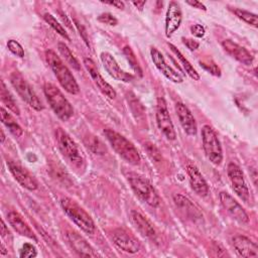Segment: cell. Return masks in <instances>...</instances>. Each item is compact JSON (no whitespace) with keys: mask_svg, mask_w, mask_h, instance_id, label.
I'll use <instances>...</instances> for the list:
<instances>
[{"mask_svg":"<svg viewBox=\"0 0 258 258\" xmlns=\"http://www.w3.org/2000/svg\"><path fill=\"white\" fill-rule=\"evenodd\" d=\"M7 164L11 173L13 174L15 179L20 183L21 186L25 187L28 190L37 189L38 183L36 179L25 168H23L21 165L12 161H8Z\"/></svg>","mask_w":258,"mask_h":258,"instance_id":"obj_17","label":"cell"},{"mask_svg":"<svg viewBox=\"0 0 258 258\" xmlns=\"http://www.w3.org/2000/svg\"><path fill=\"white\" fill-rule=\"evenodd\" d=\"M57 49L59 53L63 56V58L75 69V70H80L81 64L79 60L76 58V56L73 54V52L70 50V48L63 43V42H58L57 44Z\"/></svg>","mask_w":258,"mask_h":258,"instance_id":"obj_29","label":"cell"},{"mask_svg":"<svg viewBox=\"0 0 258 258\" xmlns=\"http://www.w3.org/2000/svg\"><path fill=\"white\" fill-rule=\"evenodd\" d=\"M182 42L186 45V47L189 50H196L199 47V42L194 40V39H189V38H182Z\"/></svg>","mask_w":258,"mask_h":258,"instance_id":"obj_40","label":"cell"},{"mask_svg":"<svg viewBox=\"0 0 258 258\" xmlns=\"http://www.w3.org/2000/svg\"><path fill=\"white\" fill-rule=\"evenodd\" d=\"M182 20V13L179 5L171 1L168 5L166 16H165V35L167 37H170L179 27Z\"/></svg>","mask_w":258,"mask_h":258,"instance_id":"obj_16","label":"cell"},{"mask_svg":"<svg viewBox=\"0 0 258 258\" xmlns=\"http://www.w3.org/2000/svg\"><path fill=\"white\" fill-rule=\"evenodd\" d=\"M186 4L192 6L194 8H198V9H202V10H207L206 6L202 2H200V1H196V0L195 1H186Z\"/></svg>","mask_w":258,"mask_h":258,"instance_id":"obj_42","label":"cell"},{"mask_svg":"<svg viewBox=\"0 0 258 258\" xmlns=\"http://www.w3.org/2000/svg\"><path fill=\"white\" fill-rule=\"evenodd\" d=\"M173 202L176 205V207L188 218H190L192 220L203 218L202 213L195 207V205L187 198H185L181 195H174Z\"/></svg>","mask_w":258,"mask_h":258,"instance_id":"obj_24","label":"cell"},{"mask_svg":"<svg viewBox=\"0 0 258 258\" xmlns=\"http://www.w3.org/2000/svg\"><path fill=\"white\" fill-rule=\"evenodd\" d=\"M150 54L153 63L165 78H167L169 81L173 83H181L183 81L182 77L175 70H173L170 66L166 63L162 53L157 48L151 47Z\"/></svg>","mask_w":258,"mask_h":258,"instance_id":"obj_15","label":"cell"},{"mask_svg":"<svg viewBox=\"0 0 258 258\" xmlns=\"http://www.w3.org/2000/svg\"><path fill=\"white\" fill-rule=\"evenodd\" d=\"M10 82L21 99L24 100L31 108L36 111H41L43 109L42 104L33 91L32 87L19 72H13L10 75Z\"/></svg>","mask_w":258,"mask_h":258,"instance_id":"obj_8","label":"cell"},{"mask_svg":"<svg viewBox=\"0 0 258 258\" xmlns=\"http://www.w3.org/2000/svg\"><path fill=\"white\" fill-rule=\"evenodd\" d=\"M60 206L67 216L81 230L87 234H93L95 232L96 226L93 219L78 203L70 198H62L60 200Z\"/></svg>","mask_w":258,"mask_h":258,"instance_id":"obj_4","label":"cell"},{"mask_svg":"<svg viewBox=\"0 0 258 258\" xmlns=\"http://www.w3.org/2000/svg\"><path fill=\"white\" fill-rule=\"evenodd\" d=\"M227 172L229 179L232 184L233 190L237 194V196L243 200L245 203L249 202V189L247 187V184L244 179L243 172L241 168L234 162H231L228 164Z\"/></svg>","mask_w":258,"mask_h":258,"instance_id":"obj_10","label":"cell"},{"mask_svg":"<svg viewBox=\"0 0 258 258\" xmlns=\"http://www.w3.org/2000/svg\"><path fill=\"white\" fill-rule=\"evenodd\" d=\"M131 220L136 227V229L145 237H154L155 236V230L151 223L144 217L141 213L137 211L131 212Z\"/></svg>","mask_w":258,"mask_h":258,"instance_id":"obj_25","label":"cell"},{"mask_svg":"<svg viewBox=\"0 0 258 258\" xmlns=\"http://www.w3.org/2000/svg\"><path fill=\"white\" fill-rule=\"evenodd\" d=\"M104 134L115 152L125 161L132 165H137L140 162L139 152L132 142L112 129H105Z\"/></svg>","mask_w":258,"mask_h":258,"instance_id":"obj_2","label":"cell"},{"mask_svg":"<svg viewBox=\"0 0 258 258\" xmlns=\"http://www.w3.org/2000/svg\"><path fill=\"white\" fill-rule=\"evenodd\" d=\"M85 143L95 154H104L106 152L105 145L96 136L87 137V139H85Z\"/></svg>","mask_w":258,"mask_h":258,"instance_id":"obj_32","label":"cell"},{"mask_svg":"<svg viewBox=\"0 0 258 258\" xmlns=\"http://www.w3.org/2000/svg\"><path fill=\"white\" fill-rule=\"evenodd\" d=\"M7 219H8V222H9L10 226L19 235L36 241V237L33 234L32 230L29 228V226L25 223V221L22 219V217L17 212H14V211L9 212L8 215H7Z\"/></svg>","mask_w":258,"mask_h":258,"instance_id":"obj_23","label":"cell"},{"mask_svg":"<svg viewBox=\"0 0 258 258\" xmlns=\"http://www.w3.org/2000/svg\"><path fill=\"white\" fill-rule=\"evenodd\" d=\"M175 112L177 114L180 125L184 130V132L190 136L196 135L198 131L197 122L191 112L188 110V108L184 104L178 102L175 104Z\"/></svg>","mask_w":258,"mask_h":258,"instance_id":"obj_19","label":"cell"},{"mask_svg":"<svg viewBox=\"0 0 258 258\" xmlns=\"http://www.w3.org/2000/svg\"><path fill=\"white\" fill-rule=\"evenodd\" d=\"M169 48L171 49V51L175 54V56L177 57V59L179 60V62L181 63L182 68L184 69L185 73L195 81H199L200 80V75L197 73V71L194 69V67L190 64V62L183 56V54L171 43H168Z\"/></svg>","mask_w":258,"mask_h":258,"instance_id":"obj_26","label":"cell"},{"mask_svg":"<svg viewBox=\"0 0 258 258\" xmlns=\"http://www.w3.org/2000/svg\"><path fill=\"white\" fill-rule=\"evenodd\" d=\"M105 4L115 6L118 9H123L124 8V3L122 1H109V2H105Z\"/></svg>","mask_w":258,"mask_h":258,"instance_id":"obj_43","label":"cell"},{"mask_svg":"<svg viewBox=\"0 0 258 258\" xmlns=\"http://www.w3.org/2000/svg\"><path fill=\"white\" fill-rule=\"evenodd\" d=\"M232 243L239 256H242V257L258 256V247L249 238L242 235H237L233 237Z\"/></svg>","mask_w":258,"mask_h":258,"instance_id":"obj_21","label":"cell"},{"mask_svg":"<svg viewBox=\"0 0 258 258\" xmlns=\"http://www.w3.org/2000/svg\"><path fill=\"white\" fill-rule=\"evenodd\" d=\"M37 255L35 247L30 243H24L22 249L20 250V257H35Z\"/></svg>","mask_w":258,"mask_h":258,"instance_id":"obj_37","label":"cell"},{"mask_svg":"<svg viewBox=\"0 0 258 258\" xmlns=\"http://www.w3.org/2000/svg\"><path fill=\"white\" fill-rule=\"evenodd\" d=\"M84 66L87 69V71L89 72L91 78L93 79L94 83L96 84V86L98 87V89L109 99H115L116 98V91L113 89V87L107 83L104 78L101 76V74L99 73L96 63L93 61V59L86 57L84 58Z\"/></svg>","mask_w":258,"mask_h":258,"instance_id":"obj_11","label":"cell"},{"mask_svg":"<svg viewBox=\"0 0 258 258\" xmlns=\"http://www.w3.org/2000/svg\"><path fill=\"white\" fill-rule=\"evenodd\" d=\"M144 148L147 151V154L151 157V159H153L155 161H160L161 154H160L159 150L157 149V147L154 144H152V143H145L144 144Z\"/></svg>","mask_w":258,"mask_h":258,"instance_id":"obj_36","label":"cell"},{"mask_svg":"<svg viewBox=\"0 0 258 258\" xmlns=\"http://www.w3.org/2000/svg\"><path fill=\"white\" fill-rule=\"evenodd\" d=\"M45 58L48 66L54 73V76L56 77L60 86L72 95L79 94L80 87L75 77L68 69V67L62 62L59 56H57L53 50L48 49L45 51Z\"/></svg>","mask_w":258,"mask_h":258,"instance_id":"obj_1","label":"cell"},{"mask_svg":"<svg viewBox=\"0 0 258 258\" xmlns=\"http://www.w3.org/2000/svg\"><path fill=\"white\" fill-rule=\"evenodd\" d=\"M112 240L118 248L128 253H136L140 249L139 242L123 229L114 230Z\"/></svg>","mask_w":258,"mask_h":258,"instance_id":"obj_14","label":"cell"},{"mask_svg":"<svg viewBox=\"0 0 258 258\" xmlns=\"http://www.w3.org/2000/svg\"><path fill=\"white\" fill-rule=\"evenodd\" d=\"M203 147L208 159L218 165L223 160V150L217 133L210 125H204L202 128Z\"/></svg>","mask_w":258,"mask_h":258,"instance_id":"obj_7","label":"cell"},{"mask_svg":"<svg viewBox=\"0 0 258 258\" xmlns=\"http://www.w3.org/2000/svg\"><path fill=\"white\" fill-rule=\"evenodd\" d=\"M234 12V14L242 19L243 21H245L246 23L250 24V25H253L254 27H257V23H258V18H257V15L254 14V13H251L249 11H246V10H243V9H239V8H235L232 10Z\"/></svg>","mask_w":258,"mask_h":258,"instance_id":"obj_31","label":"cell"},{"mask_svg":"<svg viewBox=\"0 0 258 258\" xmlns=\"http://www.w3.org/2000/svg\"><path fill=\"white\" fill-rule=\"evenodd\" d=\"M43 19H44V21H45L54 31H56V32H57L59 35H61L63 38L70 40V36L68 35L66 29L61 26V24H60L50 13H45V14L43 15Z\"/></svg>","mask_w":258,"mask_h":258,"instance_id":"obj_30","label":"cell"},{"mask_svg":"<svg viewBox=\"0 0 258 258\" xmlns=\"http://www.w3.org/2000/svg\"><path fill=\"white\" fill-rule=\"evenodd\" d=\"M128 181L131 188L140 200L153 208L159 206L160 199L151 183L146 178L136 173H129Z\"/></svg>","mask_w":258,"mask_h":258,"instance_id":"obj_6","label":"cell"},{"mask_svg":"<svg viewBox=\"0 0 258 258\" xmlns=\"http://www.w3.org/2000/svg\"><path fill=\"white\" fill-rule=\"evenodd\" d=\"M43 92L46 100L54 114L62 121H68L74 114L71 103L63 96L61 91L51 83H45Z\"/></svg>","mask_w":258,"mask_h":258,"instance_id":"obj_3","label":"cell"},{"mask_svg":"<svg viewBox=\"0 0 258 258\" xmlns=\"http://www.w3.org/2000/svg\"><path fill=\"white\" fill-rule=\"evenodd\" d=\"M220 201L222 206L236 221H238L241 224H246L249 222V217L245 212V210L229 194L224 191L220 192Z\"/></svg>","mask_w":258,"mask_h":258,"instance_id":"obj_13","label":"cell"},{"mask_svg":"<svg viewBox=\"0 0 258 258\" xmlns=\"http://www.w3.org/2000/svg\"><path fill=\"white\" fill-rule=\"evenodd\" d=\"M55 138L58 148L68 161L76 168L83 169L85 167V158L77 143L61 128L55 130Z\"/></svg>","mask_w":258,"mask_h":258,"instance_id":"obj_5","label":"cell"},{"mask_svg":"<svg viewBox=\"0 0 258 258\" xmlns=\"http://www.w3.org/2000/svg\"><path fill=\"white\" fill-rule=\"evenodd\" d=\"M67 239L73 249L80 255V256H87V257H96L97 254L95 253L94 249L91 245L78 233L76 232H68Z\"/></svg>","mask_w":258,"mask_h":258,"instance_id":"obj_22","label":"cell"},{"mask_svg":"<svg viewBox=\"0 0 258 258\" xmlns=\"http://www.w3.org/2000/svg\"><path fill=\"white\" fill-rule=\"evenodd\" d=\"M98 20L104 24H108V25H111V26H114L118 23V20L115 16H113V14L111 13H102L98 16Z\"/></svg>","mask_w":258,"mask_h":258,"instance_id":"obj_38","label":"cell"},{"mask_svg":"<svg viewBox=\"0 0 258 258\" xmlns=\"http://www.w3.org/2000/svg\"><path fill=\"white\" fill-rule=\"evenodd\" d=\"M0 96H1V100L3 102V104L14 114L19 115L20 114V110L14 100V98L12 97V95L10 94V92L7 90L5 84L3 81L0 82Z\"/></svg>","mask_w":258,"mask_h":258,"instance_id":"obj_28","label":"cell"},{"mask_svg":"<svg viewBox=\"0 0 258 258\" xmlns=\"http://www.w3.org/2000/svg\"><path fill=\"white\" fill-rule=\"evenodd\" d=\"M145 1H141V2H133V5L135 6V7H137L140 11L143 9V6L145 5Z\"/></svg>","mask_w":258,"mask_h":258,"instance_id":"obj_45","label":"cell"},{"mask_svg":"<svg viewBox=\"0 0 258 258\" xmlns=\"http://www.w3.org/2000/svg\"><path fill=\"white\" fill-rule=\"evenodd\" d=\"M0 111H1V120H2V123L9 129V131H10L15 137L21 136L22 133H23V130H22V128L19 126V124L15 121V119H14L3 107H1Z\"/></svg>","mask_w":258,"mask_h":258,"instance_id":"obj_27","label":"cell"},{"mask_svg":"<svg viewBox=\"0 0 258 258\" xmlns=\"http://www.w3.org/2000/svg\"><path fill=\"white\" fill-rule=\"evenodd\" d=\"M0 133H1V143H4V140H5V134H4V131L1 129V130H0Z\"/></svg>","mask_w":258,"mask_h":258,"instance_id":"obj_46","label":"cell"},{"mask_svg":"<svg viewBox=\"0 0 258 258\" xmlns=\"http://www.w3.org/2000/svg\"><path fill=\"white\" fill-rule=\"evenodd\" d=\"M75 21V24H76V26H77V28H78V30L80 31V34L82 35V37H83V39H84V41L87 43V45L89 46L90 44H89V41H88V37H87V32H86V29L84 28V26L79 22V21H77V20H74Z\"/></svg>","mask_w":258,"mask_h":258,"instance_id":"obj_41","label":"cell"},{"mask_svg":"<svg viewBox=\"0 0 258 258\" xmlns=\"http://www.w3.org/2000/svg\"><path fill=\"white\" fill-rule=\"evenodd\" d=\"M222 46L228 54H230L232 57H234L241 63H243L245 66L252 64L253 56L245 47L239 45L238 43H236L230 39L223 40Z\"/></svg>","mask_w":258,"mask_h":258,"instance_id":"obj_18","label":"cell"},{"mask_svg":"<svg viewBox=\"0 0 258 258\" xmlns=\"http://www.w3.org/2000/svg\"><path fill=\"white\" fill-rule=\"evenodd\" d=\"M190 32H191V34L194 36L201 38V37H203L205 35L206 31H205V28H204L203 25H201V24H194V25L190 26Z\"/></svg>","mask_w":258,"mask_h":258,"instance_id":"obj_39","label":"cell"},{"mask_svg":"<svg viewBox=\"0 0 258 258\" xmlns=\"http://www.w3.org/2000/svg\"><path fill=\"white\" fill-rule=\"evenodd\" d=\"M123 53H124V55L126 56V58H127L129 64H130L131 68L133 69V71H134L136 74H138L139 77H142V70H141V68H140V66H139V63H138V61H137V58H136V56H135L133 50L131 49V47L128 46V45L124 46V48H123Z\"/></svg>","mask_w":258,"mask_h":258,"instance_id":"obj_33","label":"cell"},{"mask_svg":"<svg viewBox=\"0 0 258 258\" xmlns=\"http://www.w3.org/2000/svg\"><path fill=\"white\" fill-rule=\"evenodd\" d=\"M200 64L201 67H203L206 71H208L209 73H211L212 75L214 76H217V77H220L221 76V70L220 68L213 61V60H201L200 61Z\"/></svg>","mask_w":258,"mask_h":258,"instance_id":"obj_34","label":"cell"},{"mask_svg":"<svg viewBox=\"0 0 258 258\" xmlns=\"http://www.w3.org/2000/svg\"><path fill=\"white\" fill-rule=\"evenodd\" d=\"M156 122H157V126H158L159 130L164 134V136L168 140H174L176 138L175 130H174L173 124L171 122L169 112L167 110L166 102L162 97L157 99Z\"/></svg>","mask_w":258,"mask_h":258,"instance_id":"obj_9","label":"cell"},{"mask_svg":"<svg viewBox=\"0 0 258 258\" xmlns=\"http://www.w3.org/2000/svg\"><path fill=\"white\" fill-rule=\"evenodd\" d=\"M6 234H8V229L6 228V225L3 220H1V236L4 237Z\"/></svg>","mask_w":258,"mask_h":258,"instance_id":"obj_44","label":"cell"},{"mask_svg":"<svg viewBox=\"0 0 258 258\" xmlns=\"http://www.w3.org/2000/svg\"><path fill=\"white\" fill-rule=\"evenodd\" d=\"M101 60H102V63L105 68V70L107 71V73L112 77L114 78L115 80H118V81H122V82H125V83H128V82H131L134 80V77L129 74V73H126L125 71H123L118 62L116 61V59L114 58V56L109 53V52H102L101 55Z\"/></svg>","mask_w":258,"mask_h":258,"instance_id":"obj_12","label":"cell"},{"mask_svg":"<svg viewBox=\"0 0 258 258\" xmlns=\"http://www.w3.org/2000/svg\"><path fill=\"white\" fill-rule=\"evenodd\" d=\"M7 47L16 56H18V57L24 56V49L18 41L14 40V39H9L7 42Z\"/></svg>","mask_w":258,"mask_h":258,"instance_id":"obj_35","label":"cell"},{"mask_svg":"<svg viewBox=\"0 0 258 258\" xmlns=\"http://www.w3.org/2000/svg\"><path fill=\"white\" fill-rule=\"evenodd\" d=\"M186 171L188 174L190 186L194 191L201 197H206L209 192V186L198 167L192 164H187Z\"/></svg>","mask_w":258,"mask_h":258,"instance_id":"obj_20","label":"cell"}]
</instances>
